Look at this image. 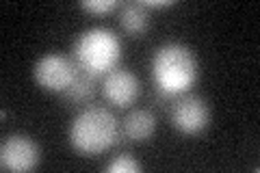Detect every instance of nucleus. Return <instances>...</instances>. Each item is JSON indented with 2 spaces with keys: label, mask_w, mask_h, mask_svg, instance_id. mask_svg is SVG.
Here are the masks:
<instances>
[{
  "label": "nucleus",
  "mask_w": 260,
  "mask_h": 173,
  "mask_svg": "<svg viewBox=\"0 0 260 173\" xmlns=\"http://www.w3.org/2000/svg\"><path fill=\"white\" fill-rule=\"evenodd\" d=\"M200 78L198 56L189 46L172 44L160 46L152 56V80L156 87V102L162 106L191 91Z\"/></svg>",
  "instance_id": "obj_1"
},
{
  "label": "nucleus",
  "mask_w": 260,
  "mask_h": 173,
  "mask_svg": "<svg viewBox=\"0 0 260 173\" xmlns=\"http://www.w3.org/2000/svg\"><path fill=\"white\" fill-rule=\"evenodd\" d=\"M68 139L80 156H100L119 143V121L104 106H87L72 121Z\"/></svg>",
  "instance_id": "obj_2"
},
{
  "label": "nucleus",
  "mask_w": 260,
  "mask_h": 173,
  "mask_svg": "<svg viewBox=\"0 0 260 173\" xmlns=\"http://www.w3.org/2000/svg\"><path fill=\"white\" fill-rule=\"evenodd\" d=\"M119 37L109 28H87L74 44V61L80 72L93 78H104L119 63Z\"/></svg>",
  "instance_id": "obj_3"
},
{
  "label": "nucleus",
  "mask_w": 260,
  "mask_h": 173,
  "mask_svg": "<svg viewBox=\"0 0 260 173\" xmlns=\"http://www.w3.org/2000/svg\"><path fill=\"white\" fill-rule=\"evenodd\" d=\"M78 74L80 70L76 61H72L63 54H56V52L42 56L35 63V67H32V78H35V82L44 91L61 93V95L72 87V82L76 80Z\"/></svg>",
  "instance_id": "obj_4"
},
{
  "label": "nucleus",
  "mask_w": 260,
  "mask_h": 173,
  "mask_svg": "<svg viewBox=\"0 0 260 173\" xmlns=\"http://www.w3.org/2000/svg\"><path fill=\"white\" fill-rule=\"evenodd\" d=\"M169 121L180 134H200L204 132L210 121V109L204 97L184 93L176 97L169 106Z\"/></svg>",
  "instance_id": "obj_5"
},
{
  "label": "nucleus",
  "mask_w": 260,
  "mask_h": 173,
  "mask_svg": "<svg viewBox=\"0 0 260 173\" xmlns=\"http://www.w3.org/2000/svg\"><path fill=\"white\" fill-rule=\"evenodd\" d=\"M39 160V145L26 134H11L0 145V167L5 171H32Z\"/></svg>",
  "instance_id": "obj_6"
},
{
  "label": "nucleus",
  "mask_w": 260,
  "mask_h": 173,
  "mask_svg": "<svg viewBox=\"0 0 260 173\" xmlns=\"http://www.w3.org/2000/svg\"><path fill=\"white\" fill-rule=\"evenodd\" d=\"M139 78L130 70H113L102 78V95L115 109H128L139 97Z\"/></svg>",
  "instance_id": "obj_7"
},
{
  "label": "nucleus",
  "mask_w": 260,
  "mask_h": 173,
  "mask_svg": "<svg viewBox=\"0 0 260 173\" xmlns=\"http://www.w3.org/2000/svg\"><path fill=\"white\" fill-rule=\"evenodd\" d=\"M156 132V119L148 109L130 111L119 123V139L124 143H148Z\"/></svg>",
  "instance_id": "obj_8"
},
{
  "label": "nucleus",
  "mask_w": 260,
  "mask_h": 173,
  "mask_svg": "<svg viewBox=\"0 0 260 173\" xmlns=\"http://www.w3.org/2000/svg\"><path fill=\"white\" fill-rule=\"evenodd\" d=\"M119 24L130 37H141L150 28V11L141 3H128L119 11Z\"/></svg>",
  "instance_id": "obj_9"
},
{
  "label": "nucleus",
  "mask_w": 260,
  "mask_h": 173,
  "mask_svg": "<svg viewBox=\"0 0 260 173\" xmlns=\"http://www.w3.org/2000/svg\"><path fill=\"white\" fill-rule=\"evenodd\" d=\"M95 80L98 78L89 76V74H85V72H80L76 76V80L72 82V87L63 93V102L68 106H78V104L91 102L93 95H95Z\"/></svg>",
  "instance_id": "obj_10"
},
{
  "label": "nucleus",
  "mask_w": 260,
  "mask_h": 173,
  "mask_svg": "<svg viewBox=\"0 0 260 173\" xmlns=\"http://www.w3.org/2000/svg\"><path fill=\"white\" fill-rule=\"evenodd\" d=\"M104 171H109V173H139L141 171V164L135 160V156L133 154H119L115 156L107 167H104Z\"/></svg>",
  "instance_id": "obj_11"
},
{
  "label": "nucleus",
  "mask_w": 260,
  "mask_h": 173,
  "mask_svg": "<svg viewBox=\"0 0 260 173\" xmlns=\"http://www.w3.org/2000/svg\"><path fill=\"white\" fill-rule=\"evenodd\" d=\"M80 7H83L85 11H89V13L107 15L111 11H115L119 7V3L117 0H85V3H80Z\"/></svg>",
  "instance_id": "obj_12"
},
{
  "label": "nucleus",
  "mask_w": 260,
  "mask_h": 173,
  "mask_svg": "<svg viewBox=\"0 0 260 173\" xmlns=\"http://www.w3.org/2000/svg\"><path fill=\"white\" fill-rule=\"evenodd\" d=\"M141 5L145 9H167V7H174V0H141Z\"/></svg>",
  "instance_id": "obj_13"
}]
</instances>
